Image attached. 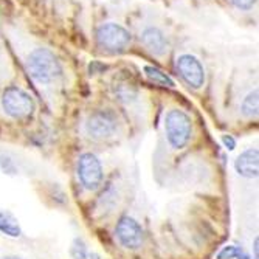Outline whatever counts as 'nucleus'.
Wrapping results in <instances>:
<instances>
[{"label": "nucleus", "instance_id": "nucleus-1", "mask_svg": "<svg viewBox=\"0 0 259 259\" xmlns=\"http://www.w3.org/2000/svg\"><path fill=\"white\" fill-rule=\"evenodd\" d=\"M25 65L30 78L40 87L55 85L56 82H59L64 73L62 64L56 58V55L49 49H44V47L30 52Z\"/></svg>", "mask_w": 259, "mask_h": 259}, {"label": "nucleus", "instance_id": "nucleus-5", "mask_svg": "<svg viewBox=\"0 0 259 259\" xmlns=\"http://www.w3.org/2000/svg\"><path fill=\"white\" fill-rule=\"evenodd\" d=\"M76 176L87 191H97L104 177L101 160L92 152L81 154L76 160Z\"/></svg>", "mask_w": 259, "mask_h": 259}, {"label": "nucleus", "instance_id": "nucleus-14", "mask_svg": "<svg viewBox=\"0 0 259 259\" xmlns=\"http://www.w3.org/2000/svg\"><path fill=\"white\" fill-rule=\"evenodd\" d=\"M218 259H251L241 247L227 245L218 253Z\"/></svg>", "mask_w": 259, "mask_h": 259}, {"label": "nucleus", "instance_id": "nucleus-4", "mask_svg": "<svg viewBox=\"0 0 259 259\" xmlns=\"http://www.w3.org/2000/svg\"><path fill=\"white\" fill-rule=\"evenodd\" d=\"M4 112L13 120H27L34 113L36 104L30 93L19 85H10L4 90L0 98Z\"/></svg>", "mask_w": 259, "mask_h": 259}, {"label": "nucleus", "instance_id": "nucleus-15", "mask_svg": "<svg viewBox=\"0 0 259 259\" xmlns=\"http://www.w3.org/2000/svg\"><path fill=\"white\" fill-rule=\"evenodd\" d=\"M70 256L73 259H89V251H87V245L81 238H75L72 242V247H70Z\"/></svg>", "mask_w": 259, "mask_h": 259}, {"label": "nucleus", "instance_id": "nucleus-10", "mask_svg": "<svg viewBox=\"0 0 259 259\" xmlns=\"http://www.w3.org/2000/svg\"><path fill=\"white\" fill-rule=\"evenodd\" d=\"M234 169L244 179H256L259 176V151L248 148L234 160Z\"/></svg>", "mask_w": 259, "mask_h": 259}, {"label": "nucleus", "instance_id": "nucleus-16", "mask_svg": "<svg viewBox=\"0 0 259 259\" xmlns=\"http://www.w3.org/2000/svg\"><path fill=\"white\" fill-rule=\"evenodd\" d=\"M228 2L241 11H250L256 7L257 0H228Z\"/></svg>", "mask_w": 259, "mask_h": 259}, {"label": "nucleus", "instance_id": "nucleus-11", "mask_svg": "<svg viewBox=\"0 0 259 259\" xmlns=\"http://www.w3.org/2000/svg\"><path fill=\"white\" fill-rule=\"evenodd\" d=\"M0 233L7 234L10 238H19L22 234L19 221L14 218V214L5 209H0Z\"/></svg>", "mask_w": 259, "mask_h": 259}, {"label": "nucleus", "instance_id": "nucleus-8", "mask_svg": "<svg viewBox=\"0 0 259 259\" xmlns=\"http://www.w3.org/2000/svg\"><path fill=\"white\" fill-rule=\"evenodd\" d=\"M115 239L126 250H137L143 244L145 233L137 219L123 216L115 225Z\"/></svg>", "mask_w": 259, "mask_h": 259}, {"label": "nucleus", "instance_id": "nucleus-6", "mask_svg": "<svg viewBox=\"0 0 259 259\" xmlns=\"http://www.w3.org/2000/svg\"><path fill=\"white\" fill-rule=\"evenodd\" d=\"M85 134L93 140H107L118 131V118L109 109H100L89 115L84 124Z\"/></svg>", "mask_w": 259, "mask_h": 259}, {"label": "nucleus", "instance_id": "nucleus-2", "mask_svg": "<svg viewBox=\"0 0 259 259\" xmlns=\"http://www.w3.org/2000/svg\"><path fill=\"white\" fill-rule=\"evenodd\" d=\"M164 135L172 149H185L193 137L191 116L182 109H171L164 116Z\"/></svg>", "mask_w": 259, "mask_h": 259}, {"label": "nucleus", "instance_id": "nucleus-3", "mask_svg": "<svg viewBox=\"0 0 259 259\" xmlns=\"http://www.w3.org/2000/svg\"><path fill=\"white\" fill-rule=\"evenodd\" d=\"M97 45L98 49L107 55L124 53L131 45V33L120 23L106 22L97 28Z\"/></svg>", "mask_w": 259, "mask_h": 259}, {"label": "nucleus", "instance_id": "nucleus-13", "mask_svg": "<svg viewBox=\"0 0 259 259\" xmlns=\"http://www.w3.org/2000/svg\"><path fill=\"white\" fill-rule=\"evenodd\" d=\"M259 109V100H257V89L251 90L248 95L241 103V113L245 118H256Z\"/></svg>", "mask_w": 259, "mask_h": 259}, {"label": "nucleus", "instance_id": "nucleus-18", "mask_svg": "<svg viewBox=\"0 0 259 259\" xmlns=\"http://www.w3.org/2000/svg\"><path fill=\"white\" fill-rule=\"evenodd\" d=\"M259 238L256 236L254 238V241H253V253H254V256H253V259H259Z\"/></svg>", "mask_w": 259, "mask_h": 259}, {"label": "nucleus", "instance_id": "nucleus-7", "mask_svg": "<svg viewBox=\"0 0 259 259\" xmlns=\"http://www.w3.org/2000/svg\"><path fill=\"white\" fill-rule=\"evenodd\" d=\"M176 72L180 79L194 90H199L205 85L206 75L203 64L199 58L191 53H183L176 59Z\"/></svg>", "mask_w": 259, "mask_h": 259}, {"label": "nucleus", "instance_id": "nucleus-20", "mask_svg": "<svg viewBox=\"0 0 259 259\" xmlns=\"http://www.w3.org/2000/svg\"><path fill=\"white\" fill-rule=\"evenodd\" d=\"M0 259H23L22 256H17V254H7V256H2Z\"/></svg>", "mask_w": 259, "mask_h": 259}, {"label": "nucleus", "instance_id": "nucleus-19", "mask_svg": "<svg viewBox=\"0 0 259 259\" xmlns=\"http://www.w3.org/2000/svg\"><path fill=\"white\" fill-rule=\"evenodd\" d=\"M5 65V53H4V49L2 45H0V67Z\"/></svg>", "mask_w": 259, "mask_h": 259}, {"label": "nucleus", "instance_id": "nucleus-17", "mask_svg": "<svg viewBox=\"0 0 259 259\" xmlns=\"http://www.w3.org/2000/svg\"><path fill=\"white\" fill-rule=\"evenodd\" d=\"M222 145L225 146V149L233 151L236 148V140H234L231 135H222Z\"/></svg>", "mask_w": 259, "mask_h": 259}, {"label": "nucleus", "instance_id": "nucleus-12", "mask_svg": "<svg viewBox=\"0 0 259 259\" xmlns=\"http://www.w3.org/2000/svg\"><path fill=\"white\" fill-rule=\"evenodd\" d=\"M145 75H146V78H148L151 82H154L155 85H160V87H176L174 79H172L169 75H166L164 72H161L160 68L154 67V65H146V67H145Z\"/></svg>", "mask_w": 259, "mask_h": 259}, {"label": "nucleus", "instance_id": "nucleus-9", "mask_svg": "<svg viewBox=\"0 0 259 259\" xmlns=\"http://www.w3.org/2000/svg\"><path fill=\"white\" fill-rule=\"evenodd\" d=\"M140 40L145 49L154 56H163L169 49V40L158 27H145L140 34Z\"/></svg>", "mask_w": 259, "mask_h": 259}]
</instances>
